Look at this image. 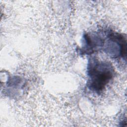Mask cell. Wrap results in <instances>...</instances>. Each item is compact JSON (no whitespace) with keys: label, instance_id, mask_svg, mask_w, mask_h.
Here are the masks:
<instances>
[{"label":"cell","instance_id":"obj_1","mask_svg":"<svg viewBox=\"0 0 127 127\" xmlns=\"http://www.w3.org/2000/svg\"><path fill=\"white\" fill-rule=\"evenodd\" d=\"M87 74V88L99 95L113 78L115 69L111 63L100 61L93 57L88 60Z\"/></svg>","mask_w":127,"mask_h":127},{"label":"cell","instance_id":"obj_3","mask_svg":"<svg viewBox=\"0 0 127 127\" xmlns=\"http://www.w3.org/2000/svg\"><path fill=\"white\" fill-rule=\"evenodd\" d=\"M104 36L97 32L85 33L83 36L82 47L80 52L83 55H91L102 50Z\"/></svg>","mask_w":127,"mask_h":127},{"label":"cell","instance_id":"obj_2","mask_svg":"<svg viewBox=\"0 0 127 127\" xmlns=\"http://www.w3.org/2000/svg\"><path fill=\"white\" fill-rule=\"evenodd\" d=\"M104 36V43L102 50L111 58L126 59L127 53L126 37L123 34L110 31Z\"/></svg>","mask_w":127,"mask_h":127}]
</instances>
